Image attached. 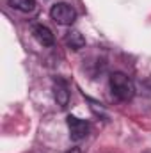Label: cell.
<instances>
[{"label":"cell","mask_w":151,"mask_h":153,"mask_svg":"<svg viewBox=\"0 0 151 153\" xmlns=\"http://www.w3.org/2000/svg\"><path fill=\"white\" fill-rule=\"evenodd\" d=\"M50 16L52 20L57 23V25H64V27H70L73 25L76 20V11L73 5L66 4V2H57L52 5L50 9Z\"/></svg>","instance_id":"7a4b0ae2"},{"label":"cell","mask_w":151,"mask_h":153,"mask_svg":"<svg viewBox=\"0 0 151 153\" xmlns=\"http://www.w3.org/2000/svg\"><path fill=\"white\" fill-rule=\"evenodd\" d=\"M53 98H55L59 107H62V109L68 107V103H70V87H68L66 80H62V78L53 80Z\"/></svg>","instance_id":"277c9868"},{"label":"cell","mask_w":151,"mask_h":153,"mask_svg":"<svg viewBox=\"0 0 151 153\" xmlns=\"http://www.w3.org/2000/svg\"><path fill=\"white\" fill-rule=\"evenodd\" d=\"M64 41H66L68 48H71V50H75V52L82 50V48L85 46V38H84L78 30H70V32L66 34Z\"/></svg>","instance_id":"8992f818"},{"label":"cell","mask_w":151,"mask_h":153,"mask_svg":"<svg viewBox=\"0 0 151 153\" xmlns=\"http://www.w3.org/2000/svg\"><path fill=\"white\" fill-rule=\"evenodd\" d=\"M32 34H34V38L38 39L39 45H43V46H52L55 43V38H53L52 30L46 25H34Z\"/></svg>","instance_id":"5b68a950"},{"label":"cell","mask_w":151,"mask_h":153,"mask_svg":"<svg viewBox=\"0 0 151 153\" xmlns=\"http://www.w3.org/2000/svg\"><path fill=\"white\" fill-rule=\"evenodd\" d=\"M109 84H110L112 94L117 98V100L128 102V100H132L133 94H135V85H133V82L130 80V76H126L124 73H121V71L112 73Z\"/></svg>","instance_id":"6da1fadb"},{"label":"cell","mask_w":151,"mask_h":153,"mask_svg":"<svg viewBox=\"0 0 151 153\" xmlns=\"http://www.w3.org/2000/svg\"><path fill=\"white\" fill-rule=\"evenodd\" d=\"M9 5L21 13H32L36 9V0H9Z\"/></svg>","instance_id":"52a82bcc"},{"label":"cell","mask_w":151,"mask_h":153,"mask_svg":"<svg viewBox=\"0 0 151 153\" xmlns=\"http://www.w3.org/2000/svg\"><path fill=\"white\" fill-rule=\"evenodd\" d=\"M66 123H68V128H70V137L71 141H82L85 139V135L89 134V123L76 117V116H68L66 117Z\"/></svg>","instance_id":"3957f363"},{"label":"cell","mask_w":151,"mask_h":153,"mask_svg":"<svg viewBox=\"0 0 151 153\" xmlns=\"http://www.w3.org/2000/svg\"><path fill=\"white\" fill-rule=\"evenodd\" d=\"M64 153H82V152H80V148H70L68 152H64Z\"/></svg>","instance_id":"ba28073f"}]
</instances>
